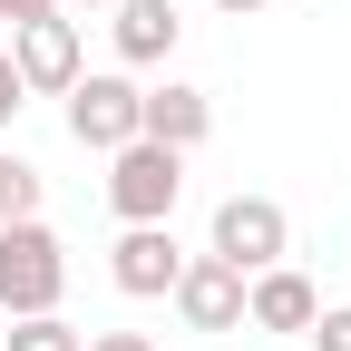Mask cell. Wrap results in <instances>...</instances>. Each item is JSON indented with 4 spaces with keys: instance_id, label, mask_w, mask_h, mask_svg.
<instances>
[{
    "instance_id": "17",
    "label": "cell",
    "mask_w": 351,
    "mask_h": 351,
    "mask_svg": "<svg viewBox=\"0 0 351 351\" xmlns=\"http://www.w3.org/2000/svg\"><path fill=\"white\" fill-rule=\"evenodd\" d=\"M215 10H225V20H244V10H263V0H215Z\"/></svg>"
},
{
    "instance_id": "15",
    "label": "cell",
    "mask_w": 351,
    "mask_h": 351,
    "mask_svg": "<svg viewBox=\"0 0 351 351\" xmlns=\"http://www.w3.org/2000/svg\"><path fill=\"white\" fill-rule=\"evenodd\" d=\"M88 351H156V341H147V332H98Z\"/></svg>"
},
{
    "instance_id": "2",
    "label": "cell",
    "mask_w": 351,
    "mask_h": 351,
    "mask_svg": "<svg viewBox=\"0 0 351 351\" xmlns=\"http://www.w3.org/2000/svg\"><path fill=\"white\" fill-rule=\"evenodd\" d=\"M176 195H186V156L156 147V137H127L108 156V205H117V225H166Z\"/></svg>"
},
{
    "instance_id": "1",
    "label": "cell",
    "mask_w": 351,
    "mask_h": 351,
    "mask_svg": "<svg viewBox=\"0 0 351 351\" xmlns=\"http://www.w3.org/2000/svg\"><path fill=\"white\" fill-rule=\"evenodd\" d=\"M59 293H69V244L39 225V215L0 225V313H10V322L59 313Z\"/></svg>"
},
{
    "instance_id": "10",
    "label": "cell",
    "mask_w": 351,
    "mask_h": 351,
    "mask_svg": "<svg viewBox=\"0 0 351 351\" xmlns=\"http://www.w3.org/2000/svg\"><path fill=\"white\" fill-rule=\"evenodd\" d=\"M205 127H215V98L205 88H186V78H166V88H147L137 98V137H156V147H205Z\"/></svg>"
},
{
    "instance_id": "5",
    "label": "cell",
    "mask_w": 351,
    "mask_h": 351,
    "mask_svg": "<svg viewBox=\"0 0 351 351\" xmlns=\"http://www.w3.org/2000/svg\"><path fill=\"white\" fill-rule=\"evenodd\" d=\"M137 98H147V88L127 78V69H78V88H69V137L98 147V156H117L127 137H137Z\"/></svg>"
},
{
    "instance_id": "13",
    "label": "cell",
    "mask_w": 351,
    "mask_h": 351,
    "mask_svg": "<svg viewBox=\"0 0 351 351\" xmlns=\"http://www.w3.org/2000/svg\"><path fill=\"white\" fill-rule=\"evenodd\" d=\"M302 341H313V351H351V302H322V313H313V332H302Z\"/></svg>"
},
{
    "instance_id": "18",
    "label": "cell",
    "mask_w": 351,
    "mask_h": 351,
    "mask_svg": "<svg viewBox=\"0 0 351 351\" xmlns=\"http://www.w3.org/2000/svg\"><path fill=\"white\" fill-rule=\"evenodd\" d=\"M59 10H69V0H59ZM78 10H108V0H78Z\"/></svg>"
},
{
    "instance_id": "12",
    "label": "cell",
    "mask_w": 351,
    "mask_h": 351,
    "mask_svg": "<svg viewBox=\"0 0 351 351\" xmlns=\"http://www.w3.org/2000/svg\"><path fill=\"white\" fill-rule=\"evenodd\" d=\"M20 215H39V166L0 156V225H20Z\"/></svg>"
},
{
    "instance_id": "7",
    "label": "cell",
    "mask_w": 351,
    "mask_h": 351,
    "mask_svg": "<svg viewBox=\"0 0 351 351\" xmlns=\"http://www.w3.org/2000/svg\"><path fill=\"white\" fill-rule=\"evenodd\" d=\"M176 274H186V244H176V225H127V234H117V254H108V283H117L127 302L176 293Z\"/></svg>"
},
{
    "instance_id": "14",
    "label": "cell",
    "mask_w": 351,
    "mask_h": 351,
    "mask_svg": "<svg viewBox=\"0 0 351 351\" xmlns=\"http://www.w3.org/2000/svg\"><path fill=\"white\" fill-rule=\"evenodd\" d=\"M20 108H29V88H20V69H10V49H0V127H10Z\"/></svg>"
},
{
    "instance_id": "4",
    "label": "cell",
    "mask_w": 351,
    "mask_h": 351,
    "mask_svg": "<svg viewBox=\"0 0 351 351\" xmlns=\"http://www.w3.org/2000/svg\"><path fill=\"white\" fill-rule=\"evenodd\" d=\"M215 263H234V274H263V263H283L293 254V215L274 195H225L215 205V234H205Z\"/></svg>"
},
{
    "instance_id": "16",
    "label": "cell",
    "mask_w": 351,
    "mask_h": 351,
    "mask_svg": "<svg viewBox=\"0 0 351 351\" xmlns=\"http://www.w3.org/2000/svg\"><path fill=\"white\" fill-rule=\"evenodd\" d=\"M39 10H59V0H0V20H10V29H20V20H39Z\"/></svg>"
},
{
    "instance_id": "9",
    "label": "cell",
    "mask_w": 351,
    "mask_h": 351,
    "mask_svg": "<svg viewBox=\"0 0 351 351\" xmlns=\"http://www.w3.org/2000/svg\"><path fill=\"white\" fill-rule=\"evenodd\" d=\"M322 313V293L293 274V263H263V274H244V322L254 332H313Z\"/></svg>"
},
{
    "instance_id": "11",
    "label": "cell",
    "mask_w": 351,
    "mask_h": 351,
    "mask_svg": "<svg viewBox=\"0 0 351 351\" xmlns=\"http://www.w3.org/2000/svg\"><path fill=\"white\" fill-rule=\"evenodd\" d=\"M0 351H88V332H78V322H59V313H29V322L0 332Z\"/></svg>"
},
{
    "instance_id": "3",
    "label": "cell",
    "mask_w": 351,
    "mask_h": 351,
    "mask_svg": "<svg viewBox=\"0 0 351 351\" xmlns=\"http://www.w3.org/2000/svg\"><path fill=\"white\" fill-rule=\"evenodd\" d=\"M0 49H10V69H20L29 98H69L78 69H88L78 20H69V10H39V20H20V29H0Z\"/></svg>"
},
{
    "instance_id": "8",
    "label": "cell",
    "mask_w": 351,
    "mask_h": 351,
    "mask_svg": "<svg viewBox=\"0 0 351 351\" xmlns=\"http://www.w3.org/2000/svg\"><path fill=\"white\" fill-rule=\"evenodd\" d=\"M108 39H117L127 69H166L186 20H176V0H108Z\"/></svg>"
},
{
    "instance_id": "6",
    "label": "cell",
    "mask_w": 351,
    "mask_h": 351,
    "mask_svg": "<svg viewBox=\"0 0 351 351\" xmlns=\"http://www.w3.org/2000/svg\"><path fill=\"white\" fill-rule=\"evenodd\" d=\"M176 322L186 332H244V274L234 263H215V254H186V274H176Z\"/></svg>"
}]
</instances>
